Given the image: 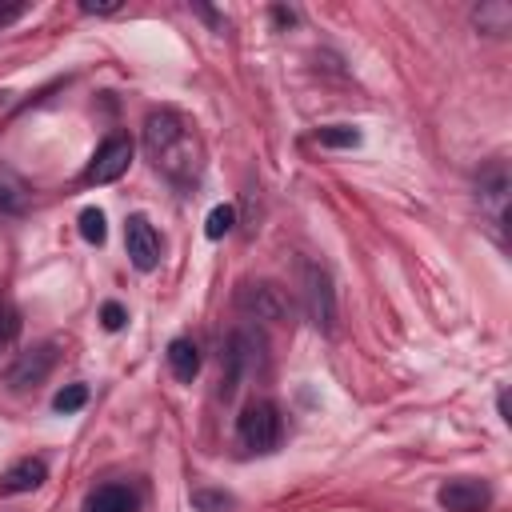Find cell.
Segmentation results:
<instances>
[{
	"label": "cell",
	"mask_w": 512,
	"mask_h": 512,
	"mask_svg": "<svg viewBox=\"0 0 512 512\" xmlns=\"http://www.w3.org/2000/svg\"><path fill=\"white\" fill-rule=\"evenodd\" d=\"M508 164L504 160H488L484 172L476 176V200H480V216L488 220V232L500 248H508Z\"/></svg>",
	"instance_id": "obj_3"
},
{
	"label": "cell",
	"mask_w": 512,
	"mask_h": 512,
	"mask_svg": "<svg viewBox=\"0 0 512 512\" xmlns=\"http://www.w3.org/2000/svg\"><path fill=\"white\" fill-rule=\"evenodd\" d=\"M280 436H284V416H280V408L272 400L260 396V400H248L240 408V416H236V444L244 452L268 456V452H276Z\"/></svg>",
	"instance_id": "obj_2"
},
{
	"label": "cell",
	"mask_w": 512,
	"mask_h": 512,
	"mask_svg": "<svg viewBox=\"0 0 512 512\" xmlns=\"http://www.w3.org/2000/svg\"><path fill=\"white\" fill-rule=\"evenodd\" d=\"M232 224H236V208H232V204H216V208L208 212V220H204V236H208V240H220V236L232 232Z\"/></svg>",
	"instance_id": "obj_18"
},
{
	"label": "cell",
	"mask_w": 512,
	"mask_h": 512,
	"mask_svg": "<svg viewBox=\"0 0 512 512\" xmlns=\"http://www.w3.org/2000/svg\"><path fill=\"white\" fill-rule=\"evenodd\" d=\"M236 308H240L244 316H252V320H272V324L288 320V312H292L284 288L272 284V280H244V284L236 288Z\"/></svg>",
	"instance_id": "obj_6"
},
{
	"label": "cell",
	"mask_w": 512,
	"mask_h": 512,
	"mask_svg": "<svg viewBox=\"0 0 512 512\" xmlns=\"http://www.w3.org/2000/svg\"><path fill=\"white\" fill-rule=\"evenodd\" d=\"M472 20H476L480 32L500 36V32H508V24H512V8H508L504 0H492V4H480V8L472 12Z\"/></svg>",
	"instance_id": "obj_14"
},
{
	"label": "cell",
	"mask_w": 512,
	"mask_h": 512,
	"mask_svg": "<svg viewBox=\"0 0 512 512\" xmlns=\"http://www.w3.org/2000/svg\"><path fill=\"white\" fill-rule=\"evenodd\" d=\"M124 248H128V260H132L136 272H152L160 264V232L152 228L148 216L132 212L124 220Z\"/></svg>",
	"instance_id": "obj_9"
},
{
	"label": "cell",
	"mask_w": 512,
	"mask_h": 512,
	"mask_svg": "<svg viewBox=\"0 0 512 512\" xmlns=\"http://www.w3.org/2000/svg\"><path fill=\"white\" fill-rule=\"evenodd\" d=\"M272 20H276V28H288V24H296V12L292 8H272Z\"/></svg>",
	"instance_id": "obj_24"
},
{
	"label": "cell",
	"mask_w": 512,
	"mask_h": 512,
	"mask_svg": "<svg viewBox=\"0 0 512 512\" xmlns=\"http://www.w3.org/2000/svg\"><path fill=\"white\" fill-rule=\"evenodd\" d=\"M300 300H304L312 328L332 336L336 332V288H332V272L324 264L300 260Z\"/></svg>",
	"instance_id": "obj_4"
},
{
	"label": "cell",
	"mask_w": 512,
	"mask_h": 512,
	"mask_svg": "<svg viewBox=\"0 0 512 512\" xmlns=\"http://www.w3.org/2000/svg\"><path fill=\"white\" fill-rule=\"evenodd\" d=\"M144 152L152 160V168L184 196H192V188L204 176V144L196 136V128L172 112V108H156L144 120Z\"/></svg>",
	"instance_id": "obj_1"
},
{
	"label": "cell",
	"mask_w": 512,
	"mask_h": 512,
	"mask_svg": "<svg viewBox=\"0 0 512 512\" xmlns=\"http://www.w3.org/2000/svg\"><path fill=\"white\" fill-rule=\"evenodd\" d=\"M52 364H56V344L44 340V344H36V348L16 356V364L8 368V384L12 388H32V384H40L52 372Z\"/></svg>",
	"instance_id": "obj_10"
},
{
	"label": "cell",
	"mask_w": 512,
	"mask_h": 512,
	"mask_svg": "<svg viewBox=\"0 0 512 512\" xmlns=\"http://www.w3.org/2000/svg\"><path fill=\"white\" fill-rule=\"evenodd\" d=\"M220 364H224V384H228L224 400H228L240 388V380H248V376H256L264 368V336L252 332V328H236L228 336L224 352H220Z\"/></svg>",
	"instance_id": "obj_5"
},
{
	"label": "cell",
	"mask_w": 512,
	"mask_h": 512,
	"mask_svg": "<svg viewBox=\"0 0 512 512\" xmlns=\"http://www.w3.org/2000/svg\"><path fill=\"white\" fill-rule=\"evenodd\" d=\"M192 508L196 512H232L236 508V496L224 492V488H196L192 492Z\"/></svg>",
	"instance_id": "obj_15"
},
{
	"label": "cell",
	"mask_w": 512,
	"mask_h": 512,
	"mask_svg": "<svg viewBox=\"0 0 512 512\" xmlns=\"http://www.w3.org/2000/svg\"><path fill=\"white\" fill-rule=\"evenodd\" d=\"M80 236H84L88 244H104L108 228H104V212H100V208H84V212H80Z\"/></svg>",
	"instance_id": "obj_20"
},
{
	"label": "cell",
	"mask_w": 512,
	"mask_h": 512,
	"mask_svg": "<svg viewBox=\"0 0 512 512\" xmlns=\"http://www.w3.org/2000/svg\"><path fill=\"white\" fill-rule=\"evenodd\" d=\"M168 368H172V376L180 380V384H192L196 380V372H200V348L188 340V336H176V340H168Z\"/></svg>",
	"instance_id": "obj_13"
},
{
	"label": "cell",
	"mask_w": 512,
	"mask_h": 512,
	"mask_svg": "<svg viewBox=\"0 0 512 512\" xmlns=\"http://www.w3.org/2000/svg\"><path fill=\"white\" fill-rule=\"evenodd\" d=\"M316 144H324V148H356L360 144V128H352V124H328V128L316 132Z\"/></svg>",
	"instance_id": "obj_17"
},
{
	"label": "cell",
	"mask_w": 512,
	"mask_h": 512,
	"mask_svg": "<svg viewBox=\"0 0 512 512\" xmlns=\"http://www.w3.org/2000/svg\"><path fill=\"white\" fill-rule=\"evenodd\" d=\"M80 12H88V16H112V12H120V4H92V0H80Z\"/></svg>",
	"instance_id": "obj_22"
},
{
	"label": "cell",
	"mask_w": 512,
	"mask_h": 512,
	"mask_svg": "<svg viewBox=\"0 0 512 512\" xmlns=\"http://www.w3.org/2000/svg\"><path fill=\"white\" fill-rule=\"evenodd\" d=\"M84 404H88V384H64V388L52 396V408L64 412V416H68V412H80Z\"/></svg>",
	"instance_id": "obj_19"
},
{
	"label": "cell",
	"mask_w": 512,
	"mask_h": 512,
	"mask_svg": "<svg viewBox=\"0 0 512 512\" xmlns=\"http://www.w3.org/2000/svg\"><path fill=\"white\" fill-rule=\"evenodd\" d=\"M124 320H128V312H124V304H116V300H108V304L100 308V324H104L108 332H120V328H124Z\"/></svg>",
	"instance_id": "obj_21"
},
{
	"label": "cell",
	"mask_w": 512,
	"mask_h": 512,
	"mask_svg": "<svg viewBox=\"0 0 512 512\" xmlns=\"http://www.w3.org/2000/svg\"><path fill=\"white\" fill-rule=\"evenodd\" d=\"M24 12H28V4H0V28L12 24V20H20Z\"/></svg>",
	"instance_id": "obj_23"
},
{
	"label": "cell",
	"mask_w": 512,
	"mask_h": 512,
	"mask_svg": "<svg viewBox=\"0 0 512 512\" xmlns=\"http://www.w3.org/2000/svg\"><path fill=\"white\" fill-rule=\"evenodd\" d=\"M80 512H140V496L128 484H96L84 496Z\"/></svg>",
	"instance_id": "obj_11"
},
{
	"label": "cell",
	"mask_w": 512,
	"mask_h": 512,
	"mask_svg": "<svg viewBox=\"0 0 512 512\" xmlns=\"http://www.w3.org/2000/svg\"><path fill=\"white\" fill-rule=\"evenodd\" d=\"M496 408H500V420L508 424L512 416H508V392H504V388H500V396H496Z\"/></svg>",
	"instance_id": "obj_25"
},
{
	"label": "cell",
	"mask_w": 512,
	"mask_h": 512,
	"mask_svg": "<svg viewBox=\"0 0 512 512\" xmlns=\"http://www.w3.org/2000/svg\"><path fill=\"white\" fill-rule=\"evenodd\" d=\"M128 164H132V136L128 132H112V136H104V144L88 160L84 180L88 184H112V180H120L128 172Z\"/></svg>",
	"instance_id": "obj_7"
},
{
	"label": "cell",
	"mask_w": 512,
	"mask_h": 512,
	"mask_svg": "<svg viewBox=\"0 0 512 512\" xmlns=\"http://www.w3.org/2000/svg\"><path fill=\"white\" fill-rule=\"evenodd\" d=\"M436 504L444 512H488L492 508V488L476 476H456V480H444L436 488Z\"/></svg>",
	"instance_id": "obj_8"
},
{
	"label": "cell",
	"mask_w": 512,
	"mask_h": 512,
	"mask_svg": "<svg viewBox=\"0 0 512 512\" xmlns=\"http://www.w3.org/2000/svg\"><path fill=\"white\" fill-rule=\"evenodd\" d=\"M44 480H48V464H44L40 456H24V460H16V464H12V468L0 476V492H4V496L36 492Z\"/></svg>",
	"instance_id": "obj_12"
},
{
	"label": "cell",
	"mask_w": 512,
	"mask_h": 512,
	"mask_svg": "<svg viewBox=\"0 0 512 512\" xmlns=\"http://www.w3.org/2000/svg\"><path fill=\"white\" fill-rule=\"evenodd\" d=\"M24 208H28V196H24V188L16 184V176L0 172V212H4V216H20Z\"/></svg>",
	"instance_id": "obj_16"
}]
</instances>
